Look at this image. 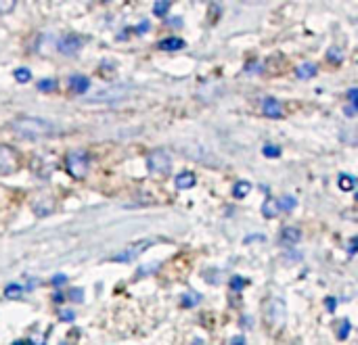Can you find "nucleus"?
Returning a JSON list of instances; mask_svg holds the SVG:
<instances>
[{
	"label": "nucleus",
	"instance_id": "nucleus-42",
	"mask_svg": "<svg viewBox=\"0 0 358 345\" xmlns=\"http://www.w3.org/2000/svg\"><path fill=\"white\" fill-rule=\"evenodd\" d=\"M63 345H65V343H63Z\"/></svg>",
	"mask_w": 358,
	"mask_h": 345
},
{
	"label": "nucleus",
	"instance_id": "nucleus-6",
	"mask_svg": "<svg viewBox=\"0 0 358 345\" xmlns=\"http://www.w3.org/2000/svg\"><path fill=\"white\" fill-rule=\"evenodd\" d=\"M153 245V241H140V243H134V245H130L128 249H124L122 253H117L111 257V261H115V264H130V261H134L138 259L142 253L147 251V249Z\"/></svg>",
	"mask_w": 358,
	"mask_h": 345
},
{
	"label": "nucleus",
	"instance_id": "nucleus-23",
	"mask_svg": "<svg viewBox=\"0 0 358 345\" xmlns=\"http://www.w3.org/2000/svg\"><path fill=\"white\" fill-rule=\"evenodd\" d=\"M13 76H15V80H17V82H21V84H26V82H30V80H32V71H30L28 67H17V69L13 71Z\"/></svg>",
	"mask_w": 358,
	"mask_h": 345
},
{
	"label": "nucleus",
	"instance_id": "nucleus-27",
	"mask_svg": "<svg viewBox=\"0 0 358 345\" xmlns=\"http://www.w3.org/2000/svg\"><path fill=\"white\" fill-rule=\"evenodd\" d=\"M159 261H155V264H149V266H142L140 270H138V278L140 276H147V274H151V272H157L159 270Z\"/></svg>",
	"mask_w": 358,
	"mask_h": 345
},
{
	"label": "nucleus",
	"instance_id": "nucleus-19",
	"mask_svg": "<svg viewBox=\"0 0 358 345\" xmlns=\"http://www.w3.org/2000/svg\"><path fill=\"white\" fill-rule=\"evenodd\" d=\"M170 9H172V3H168V0H159V3L153 5V13L157 15V17H165Z\"/></svg>",
	"mask_w": 358,
	"mask_h": 345
},
{
	"label": "nucleus",
	"instance_id": "nucleus-12",
	"mask_svg": "<svg viewBox=\"0 0 358 345\" xmlns=\"http://www.w3.org/2000/svg\"><path fill=\"white\" fill-rule=\"evenodd\" d=\"M124 86H117V88H109V90H101L97 97H92L88 99V103H101V101H111V99H117V97H122L124 94Z\"/></svg>",
	"mask_w": 358,
	"mask_h": 345
},
{
	"label": "nucleus",
	"instance_id": "nucleus-1",
	"mask_svg": "<svg viewBox=\"0 0 358 345\" xmlns=\"http://www.w3.org/2000/svg\"><path fill=\"white\" fill-rule=\"evenodd\" d=\"M11 128L15 130V132L23 138H49L57 132V128L46 122V120H40V117H30V115H23V117H17V120L11 122Z\"/></svg>",
	"mask_w": 358,
	"mask_h": 345
},
{
	"label": "nucleus",
	"instance_id": "nucleus-33",
	"mask_svg": "<svg viewBox=\"0 0 358 345\" xmlns=\"http://www.w3.org/2000/svg\"><path fill=\"white\" fill-rule=\"evenodd\" d=\"M55 287H61V284H65L67 282V276L65 274H57V276H53V280H51Z\"/></svg>",
	"mask_w": 358,
	"mask_h": 345
},
{
	"label": "nucleus",
	"instance_id": "nucleus-17",
	"mask_svg": "<svg viewBox=\"0 0 358 345\" xmlns=\"http://www.w3.org/2000/svg\"><path fill=\"white\" fill-rule=\"evenodd\" d=\"M327 61H331L333 65H339L343 61V51L339 49L337 44H331L327 49Z\"/></svg>",
	"mask_w": 358,
	"mask_h": 345
},
{
	"label": "nucleus",
	"instance_id": "nucleus-8",
	"mask_svg": "<svg viewBox=\"0 0 358 345\" xmlns=\"http://www.w3.org/2000/svg\"><path fill=\"white\" fill-rule=\"evenodd\" d=\"M281 245L285 247H293L302 241V230L297 228V226H285V228L281 230V236H279Z\"/></svg>",
	"mask_w": 358,
	"mask_h": 345
},
{
	"label": "nucleus",
	"instance_id": "nucleus-3",
	"mask_svg": "<svg viewBox=\"0 0 358 345\" xmlns=\"http://www.w3.org/2000/svg\"><path fill=\"white\" fill-rule=\"evenodd\" d=\"M88 153L82 151V149H76V151H69L67 157H65V170L71 178H76V180H82V178H86L88 174Z\"/></svg>",
	"mask_w": 358,
	"mask_h": 345
},
{
	"label": "nucleus",
	"instance_id": "nucleus-25",
	"mask_svg": "<svg viewBox=\"0 0 358 345\" xmlns=\"http://www.w3.org/2000/svg\"><path fill=\"white\" fill-rule=\"evenodd\" d=\"M262 155L268 157V159L279 157L281 155V147H277V145H264V147H262Z\"/></svg>",
	"mask_w": 358,
	"mask_h": 345
},
{
	"label": "nucleus",
	"instance_id": "nucleus-32",
	"mask_svg": "<svg viewBox=\"0 0 358 345\" xmlns=\"http://www.w3.org/2000/svg\"><path fill=\"white\" fill-rule=\"evenodd\" d=\"M325 305H327V310H329V312H335L337 299H335V297H327V299H325Z\"/></svg>",
	"mask_w": 358,
	"mask_h": 345
},
{
	"label": "nucleus",
	"instance_id": "nucleus-24",
	"mask_svg": "<svg viewBox=\"0 0 358 345\" xmlns=\"http://www.w3.org/2000/svg\"><path fill=\"white\" fill-rule=\"evenodd\" d=\"M5 295H7V297H11V299H15V297L23 295V287H21V284H17V282H11V284H7Z\"/></svg>",
	"mask_w": 358,
	"mask_h": 345
},
{
	"label": "nucleus",
	"instance_id": "nucleus-4",
	"mask_svg": "<svg viewBox=\"0 0 358 345\" xmlns=\"http://www.w3.org/2000/svg\"><path fill=\"white\" fill-rule=\"evenodd\" d=\"M19 168H21L19 153L9 145H0V176H11Z\"/></svg>",
	"mask_w": 358,
	"mask_h": 345
},
{
	"label": "nucleus",
	"instance_id": "nucleus-34",
	"mask_svg": "<svg viewBox=\"0 0 358 345\" xmlns=\"http://www.w3.org/2000/svg\"><path fill=\"white\" fill-rule=\"evenodd\" d=\"M245 71H262V65L258 61H249L245 63Z\"/></svg>",
	"mask_w": 358,
	"mask_h": 345
},
{
	"label": "nucleus",
	"instance_id": "nucleus-16",
	"mask_svg": "<svg viewBox=\"0 0 358 345\" xmlns=\"http://www.w3.org/2000/svg\"><path fill=\"white\" fill-rule=\"evenodd\" d=\"M249 193H252V184H249L247 180L235 182V186H233V197H235V199H243V197H247Z\"/></svg>",
	"mask_w": 358,
	"mask_h": 345
},
{
	"label": "nucleus",
	"instance_id": "nucleus-39",
	"mask_svg": "<svg viewBox=\"0 0 358 345\" xmlns=\"http://www.w3.org/2000/svg\"><path fill=\"white\" fill-rule=\"evenodd\" d=\"M348 253H350V255L356 253V239H350V243H348Z\"/></svg>",
	"mask_w": 358,
	"mask_h": 345
},
{
	"label": "nucleus",
	"instance_id": "nucleus-26",
	"mask_svg": "<svg viewBox=\"0 0 358 345\" xmlns=\"http://www.w3.org/2000/svg\"><path fill=\"white\" fill-rule=\"evenodd\" d=\"M350 320L348 318H345L343 320V322H341V326H339V330H337V339L339 341H345V339H348V335H350Z\"/></svg>",
	"mask_w": 358,
	"mask_h": 345
},
{
	"label": "nucleus",
	"instance_id": "nucleus-20",
	"mask_svg": "<svg viewBox=\"0 0 358 345\" xmlns=\"http://www.w3.org/2000/svg\"><path fill=\"white\" fill-rule=\"evenodd\" d=\"M354 184H356L354 176H350V174H341V176H339V188H341V190H345V193H350V190H354Z\"/></svg>",
	"mask_w": 358,
	"mask_h": 345
},
{
	"label": "nucleus",
	"instance_id": "nucleus-7",
	"mask_svg": "<svg viewBox=\"0 0 358 345\" xmlns=\"http://www.w3.org/2000/svg\"><path fill=\"white\" fill-rule=\"evenodd\" d=\"M80 49H82V40L76 34H65L63 38L57 42V51L63 55H76Z\"/></svg>",
	"mask_w": 358,
	"mask_h": 345
},
{
	"label": "nucleus",
	"instance_id": "nucleus-37",
	"mask_svg": "<svg viewBox=\"0 0 358 345\" xmlns=\"http://www.w3.org/2000/svg\"><path fill=\"white\" fill-rule=\"evenodd\" d=\"M231 345H245V337L243 335H235L231 339Z\"/></svg>",
	"mask_w": 358,
	"mask_h": 345
},
{
	"label": "nucleus",
	"instance_id": "nucleus-28",
	"mask_svg": "<svg viewBox=\"0 0 358 345\" xmlns=\"http://www.w3.org/2000/svg\"><path fill=\"white\" fill-rule=\"evenodd\" d=\"M243 287H245V280H243L241 276H233V278H231V291H233V293L243 291Z\"/></svg>",
	"mask_w": 358,
	"mask_h": 345
},
{
	"label": "nucleus",
	"instance_id": "nucleus-35",
	"mask_svg": "<svg viewBox=\"0 0 358 345\" xmlns=\"http://www.w3.org/2000/svg\"><path fill=\"white\" fill-rule=\"evenodd\" d=\"M149 32V21H142L136 26V34H147Z\"/></svg>",
	"mask_w": 358,
	"mask_h": 345
},
{
	"label": "nucleus",
	"instance_id": "nucleus-15",
	"mask_svg": "<svg viewBox=\"0 0 358 345\" xmlns=\"http://www.w3.org/2000/svg\"><path fill=\"white\" fill-rule=\"evenodd\" d=\"M191 186H195V174L193 172H183V174L176 176V188L187 190Z\"/></svg>",
	"mask_w": 358,
	"mask_h": 345
},
{
	"label": "nucleus",
	"instance_id": "nucleus-22",
	"mask_svg": "<svg viewBox=\"0 0 358 345\" xmlns=\"http://www.w3.org/2000/svg\"><path fill=\"white\" fill-rule=\"evenodd\" d=\"M199 301H201V295H197V293H187V295H183L181 305H183V307H195Z\"/></svg>",
	"mask_w": 358,
	"mask_h": 345
},
{
	"label": "nucleus",
	"instance_id": "nucleus-2",
	"mask_svg": "<svg viewBox=\"0 0 358 345\" xmlns=\"http://www.w3.org/2000/svg\"><path fill=\"white\" fill-rule=\"evenodd\" d=\"M264 322L270 330H281L285 326V320H287V305H285L283 299H277V297H270V299L264 301Z\"/></svg>",
	"mask_w": 358,
	"mask_h": 345
},
{
	"label": "nucleus",
	"instance_id": "nucleus-11",
	"mask_svg": "<svg viewBox=\"0 0 358 345\" xmlns=\"http://www.w3.org/2000/svg\"><path fill=\"white\" fill-rule=\"evenodd\" d=\"M157 49L165 51V53L181 51V49H185V40L183 38H176V36H170V38H163V40L157 42Z\"/></svg>",
	"mask_w": 358,
	"mask_h": 345
},
{
	"label": "nucleus",
	"instance_id": "nucleus-36",
	"mask_svg": "<svg viewBox=\"0 0 358 345\" xmlns=\"http://www.w3.org/2000/svg\"><path fill=\"white\" fill-rule=\"evenodd\" d=\"M356 97H358V90H356V88H350V90H348V101H350V105H356Z\"/></svg>",
	"mask_w": 358,
	"mask_h": 345
},
{
	"label": "nucleus",
	"instance_id": "nucleus-21",
	"mask_svg": "<svg viewBox=\"0 0 358 345\" xmlns=\"http://www.w3.org/2000/svg\"><path fill=\"white\" fill-rule=\"evenodd\" d=\"M57 86H59V82L55 78H44L38 82V90H42V92H53V90H57Z\"/></svg>",
	"mask_w": 358,
	"mask_h": 345
},
{
	"label": "nucleus",
	"instance_id": "nucleus-41",
	"mask_svg": "<svg viewBox=\"0 0 358 345\" xmlns=\"http://www.w3.org/2000/svg\"><path fill=\"white\" fill-rule=\"evenodd\" d=\"M13 345H32V343H30V341H15Z\"/></svg>",
	"mask_w": 358,
	"mask_h": 345
},
{
	"label": "nucleus",
	"instance_id": "nucleus-31",
	"mask_svg": "<svg viewBox=\"0 0 358 345\" xmlns=\"http://www.w3.org/2000/svg\"><path fill=\"white\" fill-rule=\"evenodd\" d=\"M11 9H15V0H7V3L0 0V13H9Z\"/></svg>",
	"mask_w": 358,
	"mask_h": 345
},
{
	"label": "nucleus",
	"instance_id": "nucleus-29",
	"mask_svg": "<svg viewBox=\"0 0 358 345\" xmlns=\"http://www.w3.org/2000/svg\"><path fill=\"white\" fill-rule=\"evenodd\" d=\"M59 320H61V322H74V320H76V312L61 310V314H59Z\"/></svg>",
	"mask_w": 358,
	"mask_h": 345
},
{
	"label": "nucleus",
	"instance_id": "nucleus-13",
	"mask_svg": "<svg viewBox=\"0 0 358 345\" xmlns=\"http://www.w3.org/2000/svg\"><path fill=\"white\" fill-rule=\"evenodd\" d=\"M316 71H318V65H316V63L306 61V63H302L300 67L295 69V76L300 78V80H308V78H314Z\"/></svg>",
	"mask_w": 358,
	"mask_h": 345
},
{
	"label": "nucleus",
	"instance_id": "nucleus-5",
	"mask_svg": "<svg viewBox=\"0 0 358 345\" xmlns=\"http://www.w3.org/2000/svg\"><path fill=\"white\" fill-rule=\"evenodd\" d=\"M147 168L155 176H168L172 170V159L163 149H157L147 157Z\"/></svg>",
	"mask_w": 358,
	"mask_h": 345
},
{
	"label": "nucleus",
	"instance_id": "nucleus-40",
	"mask_svg": "<svg viewBox=\"0 0 358 345\" xmlns=\"http://www.w3.org/2000/svg\"><path fill=\"white\" fill-rule=\"evenodd\" d=\"M53 299H55V301H57V303H61V301H63V299H65V295H63V293H59V291H57V293H55V295H53Z\"/></svg>",
	"mask_w": 358,
	"mask_h": 345
},
{
	"label": "nucleus",
	"instance_id": "nucleus-14",
	"mask_svg": "<svg viewBox=\"0 0 358 345\" xmlns=\"http://www.w3.org/2000/svg\"><path fill=\"white\" fill-rule=\"evenodd\" d=\"M277 213H279L277 201H274L272 197H268L264 203H262V216H264L266 220H272V218H277Z\"/></svg>",
	"mask_w": 358,
	"mask_h": 345
},
{
	"label": "nucleus",
	"instance_id": "nucleus-30",
	"mask_svg": "<svg viewBox=\"0 0 358 345\" xmlns=\"http://www.w3.org/2000/svg\"><path fill=\"white\" fill-rule=\"evenodd\" d=\"M82 295H84V291H82V289H71L69 291V299L76 301V303H82V301H84V297H82Z\"/></svg>",
	"mask_w": 358,
	"mask_h": 345
},
{
	"label": "nucleus",
	"instance_id": "nucleus-38",
	"mask_svg": "<svg viewBox=\"0 0 358 345\" xmlns=\"http://www.w3.org/2000/svg\"><path fill=\"white\" fill-rule=\"evenodd\" d=\"M345 115L354 117V115H356V105H348V107H345Z\"/></svg>",
	"mask_w": 358,
	"mask_h": 345
},
{
	"label": "nucleus",
	"instance_id": "nucleus-18",
	"mask_svg": "<svg viewBox=\"0 0 358 345\" xmlns=\"http://www.w3.org/2000/svg\"><path fill=\"white\" fill-rule=\"evenodd\" d=\"M277 205H279V211H291V209L297 205V201H295L291 195H283V197L277 201Z\"/></svg>",
	"mask_w": 358,
	"mask_h": 345
},
{
	"label": "nucleus",
	"instance_id": "nucleus-9",
	"mask_svg": "<svg viewBox=\"0 0 358 345\" xmlns=\"http://www.w3.org/2000/svg\"><path fill=\"white\" fill-rule=\"evenodd\" d=\"M262 113L266 117H272V120H279V117H283V107L274 97H266L262 101Z\"/></svg>",
	"mask_w": 358,
	"mask_h": 345
},
{
	"label": "nucleus",
	"instance_id": "nucleus-10",
	"mask_svg": "<svg viewBox=\"0 0 358 345\" xmlns=\"http://www.w3.org/2000/svg\"><path fill=\"white\" fill-rule=\"evenodd\" d=\"M69 88L74 90L76 94H84L90 88V80L86 76H82V74H76V76L69 78Z\"/></svg>",
	"mask_w": 358,
	"mask_h": 345
}]
</instances>
